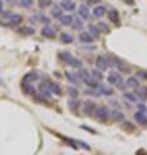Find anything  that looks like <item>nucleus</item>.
<instances>
[{
    "label": "nucleus",
    "mask_w": 147,
    "mask_h": 155,
    "mask_svg": "<svg viewBox=\"0 0 147 155\" xmlns=\"http://www.w3.org/2000/svg\"><path fill=\"white\" fill-rule=\"evenodd\" d=\"M107 81H109L110 84L117 85L119 87V89H124V81H122V78L115 71H112V72L109 74V76H107Z\"/></svg>",
    "instance_id": "obj_1"
},
{
    "label": "nucleus",
    "mask_w": 147,
    "mask_h": 155,
    "mask_svg": "<svg viewBox=\"0 0 147 155\" xmlns=\"http://www.w3.org/2000/svg\"><path fill=\"white\" fill-rule=\"evenodd\" d=\"M90 76L93 78V79H96L97 81H100L102 79V74H101V71H98V70H92L90 71Z\"/></svg>",
    "instance_id": "obj_38"
},
{
    "label": "nucleus",
    "mask_w": 147,
    "mask_h": 155,
    "mask_svg": "<svg viewBox=\"0 0 147 155\" xmlns=\"http://www.w3.org/2000/svg\"><path fill=\"white\" fill-rule=\"evenodd\" d=\"M126 87H129V88H138L139 87V79L136 76H129L128 79L125 81Z\"/></svg>",
    "instance_id": "obj_19"
},
{
    "label": "nucleus",
    "mask_w": 147,
    "mask_h": 155,
    "mask_svg": "<svg viewBox=\"0 0 147 155\" xmlns=\"http://www.w3.org/2000/svg\"><path fill=\"white\" fill-rule=\"evenodd\" d=\"M68 94H70L71 97H77L79 96V91H77V88H74V87H70V88L67 89Z\"/></svg>",
    "instance_id": "obj_40"
},
{
    "label": "nucleus",
    "mask_w": 147,
    "mask_h": 155,
    "mask_svg": "<svg viewBox=\"0 0 147 155\" xmlns=\"http://www.w3.org/2000/svg\"><path fill=\"white\" fill-rule=\"evenodd\" d=\"M24 84V83H23ZM24 92H26L27 94H34L36 92V88H34L32 87V84H24V89H23Z\"/></svg>",
    "instance_id": "obj_37"
},
{
    "label": "nucleus",
    "mask_w": 147,
    "mask_h": 155,
    "mask_svg": "<svg viewBox=\"0 0 147 155\" xmlns=\"http://www.w3.org/2000/svg\"><path fill=\"white\" fill-rule=\"evenodd\" d=\"M138 111H142V113H147V107L143 105V104H138Z\"/></svg>",
    "instance_id": "obj_42"
},
{
    "label": "nucleus",
    "mask_w": 147,
    "mask_h": 155,
    "mask_svg": "<svg viewBox=\"0 0 147 155\" xmlns=\"http://www.w3.org/2000/svg\"><path fill=\"white\" fill-rule=\"evenodd\" d=\"M88 32H89L94 39H98L100 35H101V31L98 30L97 25H89V30H88Z\"/></svg>",
    "instance_id": "obj_26"
},
{
    "label": "nucleus",
    "mask_w": 147,
    "mask_h": 155,
    "mask_svg": "<svg viewBox=\"0 0 147 155\" xmlns=\"http://www.w3.org/2000/svg\"><path fill=\"white\" fill-rule=\"evenodd\" d=\"M96 109H97V105L92 100H88L83 104V113L85 115H92L96 111Z\"/></svg>",
    "instance_id": "obj_3"
},
{
    "label": "nucleus",
    "mask_w": 147,
    "mask_h": 155,
    "mask_svg": "<svg viewBox=\"0 0 147 155\" xmlns=\"http://www.w3.org/2000/svg\"><path fill=\"white\" fill-rule=\"evenodd\" d=\"M84 83L88 85V87H90L92 89H97V87H98V81L96 80V79H93V78L89 75L87 78V79L84 80Z\"/></svg>",
    "instance_id": "obj_27"
},
{
    "label": "nucleus",
    "mask_w": 147,
    "mask_h": 155,
    "mask_svg": "<svg viewBox=\"0 0 147 155\" xmlns=\"http://www.w3.org/2000/svg\"><path fill=\"white\" fill-rule=\"evenodd\" d=\"M7 2H9V0H7Z\"/></svg>",
    "instance_id": "obj_46"
},
{
    "label": "nucleus",
    "mask_w": 147,
    "mask_h": 155,
    "mask_svg": "<svg viewBox=\"0 0 147 155\" xmlns=\"http://www.w3.org/2000/svg\"><path fill=\"white\" fill-rule=\"evenodd\" d=\"M67 105H68V107H70V110L72 111V113H76V111L80 109L81 102L77 97H71V98L67 101Z\"/></svg>",
    "instance_id": "obj_8"
},
{
    "label": "nucleus",
    "mask_w": 147,
    "mask_h": 155,
    "mask_svg": "<svg viewBox=\"0 0 147 155\" xmlns=\"http://www.w3.org/2000/svg\"><path fill=\"white\" fill-rule=\"evenodd\" d=\"M43 84L45 85L49 91H51V93H54V94H58V96L62 94V91H61V88H60V85L58 84L53 83V81H51V80H45Z\"/></svg>",
    "instance_id": "obj_5"
},
{
    "label": "nucleus",
    "mask_w": 147,
    "mask_h": 155,
    "mask_svg": "<svg viewBox=\"0 0 147 155\" xmlns=\"http://www.w3.org/2000/svg\"><path fill=\"white\" fill-rule=\"evenodd\" d=\"M39 92H40V96L43 97V98H51V96H52L51 91H49L44 84H41L40 87H39Z\"/></svg>",
    "instance_id": "obj_24"
},
{
    "label": "nucleus",
    "mask_w": 147,
    "mask_h": 155,
    "mask_svg": "<svg viewBox=\"0 0 147 155\" xmlns=\"http://www.w3.org/2000/svg\"><path fill=\"white\" fill-rule=\"evenodd\" d=\"M106 8L103 5H97L94 9H93V16H94L96 18H102V17H105L106 16Z\"/></svg>",
    "instance_id": "obj_17"
},
{
    "label": "nucleus",
    "mask_w": 147,
    "mask_h": 155,
    "mask_svg": "<svg viewBox=\"0 0 147 155\" xmlns=\"http://www.w3.org/2000/svg\"><path fill=\"white\" fill-rule=\"evenodd\" d=\"M23 21V18L21 14H18V13H14V14H11L9 16V23H11L12 26H18V25H21Z\"/></svg>",
    "instance_id": "obj_13"
},
{
    "label": "nucleus",
    "mask_w": 147,
    "mask_h": 155,
    "mask_svg": "<svg viewBox=\"0 0 147 155\" xmlns=\"http://www.w3.org/2000/svg\"><path fill=\"white\" fill-rule=\"evenodd\" d=\"M66 76H67V79L71 81L72 84H79L80 83V79L77 78V75H75V74H72V72H66Z\"/></svg>",
    "instance_id": "obj_30"
},
{
    "label": "nucleus",
    "mask_w": 147,
    "mask_h": 155,
    "mask_svg": "<svg viewBox=\"0 0 147 155\" xmlns=\"http://www.w3.org/2000/svg\"><path fill=\"white\" fill-rule=\"evenodd\" d=\"M76 75H77V78L80 79V81H84L90 74H89V72H88L87 70H84V69L81 67V69H79V71H77V74H76Z\"/></svg>",
    "instance_id": "obj_31"
},
{
    "label": "nucleus",
    "mask_w": 147,
    "mask_h": 155,
    "mask_svg": "<svg viewBox=\"0 0 147 155\" xmlns=\"http://www.w3.org/2000/svg\"><path fill=\"white\" fill-rule=\"evenodd\" d=\"M32 19L36 21V22H41V23H45V25H49V18L43 13H35Z\"/></svg>",
    "instance_id": "obj_21"
},
{
    "label": "nucleus",
    "mask_w": 147,
    "mask_h": 155,
    "mask_svg": "<svg viewBox=\"0 0 147 155\" xmlns=\"http://www.w3.org/2000/svg\"><path fill=\"white\" fill-rule=\"evenodd\" d=\"M97 89H98V92H100L101 94H103V96H112L114 94V89L111 88V87H109V85H98L97 87Z\"/></svg>",
    "instance_id": "obj_18"
},
{
    "label": "nucleus",
    "mask_w": 147,
    "mask_h": 155,
    "mask_svg": "<svg viewBox=\"0 0 147 155\" xmlns=\"http://www.w3.org/2000/svg\"><path fill=\"white\" fill-rule=\"evenodd\" d=\"M79 40L81 43H85V44H90V43H93V40H94V38H93L88 31H83L79 35Z\"/></svg>",
    "instance_id": "obj_15"
},
{
    "label": "nucleus",
    "mask_w": 147,
    "mask_h": 155,
    "mask_svg": "<svg viewBox=\"0 0 147 155\" xmlns=\"http://www.w3.org/2000/svg\"><path fill=\"white\" fill-rule=\"evenodd\" d=\"M38 4L40 8H45V7H49L52 4V0H38Z\"/></svg>",
    "instance_id": "obj_39"
},
{
    "label": "nucleus",
    "mask_w": 147,
    "mask_h": 155,
    "mask_svg": "<svg viewBox=\"0 0 147 155\" xmlns=\"http://www.w3.org/2000/svg\"><path fill=\"white\" fill-rule=\"evenodd\" d=\"M111 118L115 120V122H121V120H124V114L121 113V111H119V110H112L111 111Z\"/></svg>",
    "instance_id": "obj_23"
},
{
    "label": "nucleus",
    "mask_w": 147,
    "mask_h": 155,
    "mask_svg": "<svg viewBox=\"0 0 147 155\" xmlns=\"http://www.w3.org/2000/svg\"><path fill=\"white\" fill-rule=\"evenodd\" d=\"M134 120L139 125H146L147 124V115L145 113H142V111H137L134 114Z\"/></svg>",
    "instance_id": "obj_12"
},
{
    "label": "nucleus",
    "mask_w": 147,
    "mask_h": 155,
    "mask_svg": "<svg viewBox=\"0 0 147 155\" xmlns=\"http://www.w3.org/2000/svg\"><path fill=\"white\" fill-rule=\"evenodd\" d=\"M97 27H98V30H100L101 32H105V34L110 32V27L107 26V23H105V22H100L97 25Z\"/></svg>",
    "instance_id": "obj_35"
},
{
    "label": "nucleus",
    "mask_w": 147,
    "mask_h": 155,
    "mask_svg": "<svg viewBox=\"0 0 147 155\" xmlns=\"http://www.w3.org/2000/svg\"><path fill=\"white\" fill-rule=\"evenodd\" d=\"M3 8H4V5H3V0H0V13L3 12Z\"/></svg>",
    "instance_id": "obj_44"
},
{
    "label": "nucleus",
    "mask_w": 147,
    "mask_h": 155,
    "mask_svg": "<svg viewBox=\"0 0 147 155\" xmlns=\"http://www.w3.org/2000/svg\"><path fill=\"white\" fill-rule=\"evenodd\" d=\"M124 98H125L126 101H129V102H133V104H136L137 101H138V98H137V94H134V93H129V92L124 93Z\"/></svg>",
    "instance_id": "obj_33"
},
{
    "label": "nucleus",
    "mask_w": 147,
    "mask_h": 155,
    "mask_svg": "<svg viewBox=\"0 0 147 155\" xmlns=\"http://www.w3.org/2000/svg\"><path fill=\"white\" fill-rule=\"evenodd\" d=\"M121 127H122V129H125V130H134V129H136L134 124L132 123V122H128V120H125V122H122Z\"/></svg>",
    "instance_id": "obj_34"
},
{
    "label": "nucleus",
    "mask_w": 147,
    "mask_h": 155,
    "mask_svg": "<svg viewBox=\"0 0 147 155\" xmlns=\"http://www.w3.org/2000/svg\"><path fill=\"white\" fill-rule=\"evenodd\" d=\"M60 7L62 8V11H66V12H72L76 9V4L72 2V0H62Z\"/></svg>",
    "instance_id": "obj_9"
},
{
    "label": "nucleus",
    "mask_w": 147,
    "mask_h": 155,
    "mask_svg": "<svg viewBox=\"0 0 147 155\" xmlns=\"http://www.w3.org/2000/svg\"><path fill=\"white\" fill-rule=\"evenodd\" d=\"M62 12H63V11H62V8L56 5V7H53V8H52V11H51V16H52L53 18H60V17L62 16V14H63Z\"/></svg>",
    "instance_id": "obj_28"
},
{
    "label": "nucleus",
    "mask_w": 147,
    "mask_h": 155,
    "mask_svg": "<svg viewBox=\"0 0 147 155\" xmlns=\"http://www.w3.org/2000/svg\"><path fill=\"white\" fill-rule=\"evenodd\" d=\"M96 115H97V118L98 119H101V120H107L111 116V113H110V110L109 107H106V106H101V107H97L96 109Z\"/></svg>",
    "instance_id": "obj_2"
},
{
    "label": "nucleus",
    "mask_w": 147,
    "mask_h": 155,
    "mask_svg": "<svg viewBox=\"0 0 147 155\" xmlns=\"http://www.w3.org/2000/svg\"><path fill=\"white\" fill-rule=\"evenodd\" d=\"M58 19H60L62 26H71L74 22V16H71V14H62Z\"/></svg>",
    "instance_id": "obj_14"
},
{
    "label": "nucleus",
    "mask_w": 147,
    "mask_h": 155,
    "mask_svg": "<svg viewBox=\"0 0 147 155\" xmlns=\"http://www.w3.org/2000/svg\"><path fill=\"white\" fill-rule=\"evenodd\" d=\"M39 80V74L35 71H31V72H28L27 75H24V79H23V83L24 84H31L34 83V81H36Z\"/></svg>",
    "instance_id": "obj_11"
},
{
    "label": "nucleus",
    "mask_w": 147,
    "mask_h": 155,
    "mask_svg": "<svg viewBox=\"0 0 147 155\" xmlns=\"http://www.w3.org/2000/svg\"><path fill=\"white\" fill-rule=\"evenodd\" d=\"M83 129H85V130H88V132H90V133H93V134H94L96 132H94V130H93L92 128H89V127H85V125H83V127H81Z\"/></svg>",
    "instance_id": "obj_43"
},
{
    "label": "nucleus",
    "mask_w": 147,
    "mask_h": 155,
    "mask_svg": "<svg viewBox=\"0 0 147 155\" xmlns=\"http://www.w3.org/2000/svg\"><path fill=\"white\" fill-rule=\"evenodd\" d=\"M84 19H81L80 17H75L74 18V22H72V28L74 30H83V27H84V23H83Z\"/></svg>",
    "instance_id": "obj_22"
},
{
    "label": "nucleus",
    "mask_w": 147,
    "mask_h": 155,
    "mask_svg": "<svg viewBox=\"0 0 147 155\" xmlns=\"http://www.w3.org/2000/svg\"><path fill=\"white\" fill-rule=\"evenodd\" d=\"M77 14L81 19H88L90 17V11H89V7L87 4H80L79 8H77Z\"/></svg>",
    "instance_id": "obj_6"
},
{
    "label": "nucleus",
    "mask_w": 147,
    "mask_h": 155,
    "mask_svg": "<svg viewBox=\"0 0 147 155\" xmlns=\"http://www.w3.org/2000/svg\"><path fill=\"white\" fill-rule=\"evenodd\" d=\"M137 91H136V94H137V97H138L139 100H142V101H146L147 100V87L146 85H139L138 88H136Z\"/></svg>",
    "instance_id": "obj_16"
},
{
    "label": "nucleus",
    "mask_w": 147,
    "mask_h": 155,
    "mask_svg": "<svg viewBox=\"0 0 147 155\" xmlns=\"http://www.w3.org/2000/svg\"><path fill=\"white\" fill-rule=\"evenodd\" d=\"M96 67H97V70L98 71H101V72H103L107 70V67H109V65H107V60H106V57L103 56H98L96 58Z\"/></svg>",
    "instance_id": "obj_4"
},
{
    "label": "nucleus",
    "mask_w": 147,
    "mask_h": 155,
    "mask_svg": "<svg viewBox=\"0 0 147 155\" xmlns=\"http://www.w3.org/2000/svg\"><path fill=\"white\" fill-rule=\"evenodd\" d=\"M41 35L49 39H53V38H56V30L51 25H45L41 28Z\"/></svg>",
    "instance_id": "obj_10"
},
{
    "label": "nucleus",
    "mask_w": 147,
    "mask_h": 155,
    "mask_svg": "<svg viewBox=\"0 0 147 155\" xmlns=\"http://www.w3.org/2000/svg\"><path fill=\"white\" fill-rule=\"evenodd\" d=\"M18 5L24 9H30L34 5V0H19Z\"/></svg>",
    "instance_id": "obj_29"
},
{
    "label": "nucleus",
    "mask_w": 147,
    "mask_h": 155,
    "mask_svg": "<svg viewBox=\"0 0 147 155\" xmlns=\"http://www.w3.org/2000/svg\"><path fill=\"white\" fill-rule=\"evenodd\" d=\"M67 65L70 67H72V69H77V70H79V69H81V67H83V62L79 60V58L72 57L71 60L67 62Z\"/></svg>",
    "instance_id": "obj_20"
},
{
    "label": "nucleus",
    "mask_w": 147,
    "mask_h": 155,
    "mask_svg": "<svg viewBox=\"0 0 147 155\" xmlns=\"http://www.w3.org/2000/svg\"><path fill=\"white\" fill-rule=\"evenodd\" d=\"M136 78H138V79H141V80H147V71L138 70L136 72Z\"/></svg>",
    "instance_id": "obj_36"
},
{
    "label": "nucleus",
    "mask_w": 147,
    "mask_h": 155,
    "mask_svg": "<svg viewBox=\"0 0 147 155\" xmlns=\"http://www.w3.org/2000/svg\"><path fill=\"white\" fill-rule=\"evenodd\" d=\"M61 41L63 43V44H71V43L74 41V36L71 35V34L63 32V34H61Z\"/></svg>",
    "instance_id": "obj_25"
},
{
    "label": "nucleus",
    "mask_w": 147,
    "mask_h": 155,
    "mask_svg": "<svg viewBox=\"0 0 147 155\" xmlns=\"http://www.w3.org/2000/svg\"><path fill=\"white\" fill-rule=\"evenodd\" d=\"M137 155H147V153H145V151H138V153H137Z\"/></svg>",
    "instance_id": "obj_45"
},
{
    "label": "nucleus",
    "mask_w": 147,
    "mask_h": 155,
    "mask_svg": "<svg viewBox=\"0 0 147 155\" xmlns=\"http://www.w3.org/2000/svg\"><path fill=\"white\" fill-rule=\"evenodd\" d=\"M107 13V17H109L110 21L114 23L116 26H120V18H119V12L116 11V9H110Z\"/></svg>",
    "instance_id": "obj_7"
},
{
    "label": "nucleus",
    "mask_w": 147,
    "mask_h": 155,
    "mask_svg": "<svg viewBox=\"0 0 147 155\" xmlns=\"http://www.w3.org/2000/svg\"><path fill=\"white\" fill-rule=\"evenodd\" d=\"M58 56H60V58H61V60H62L63 62H66V64H67V62L70 61L71 58L74 57V56L71 54L70 52H61V53H60V54H58Z\"/></svg>",
    "instance_id": "obj_32"
},
{
    "label": "nucleus",
    "mask_w": 147,
    "mask_h": 155,
    "mask_svg": "<svg viewBox=\"0 0 147 155\" xmlns=\"http://www.w3.org/2000/svg\"><path fill=\"white\" fill-rule=\"evenodd\" d=\"M23 32L26 34V35H32L34 32H35V30H34L32 27H30V26H27V27H24L23 28Z\"/></svg>",
    "instance_id": "obj_41"
}]
</instances>
